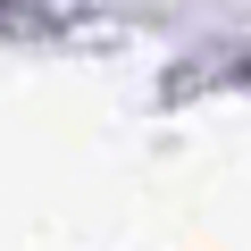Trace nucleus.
Segmentation results:
<instances>
[{
	"instance_id": "f257e3e1",
	"label": "nucleus",
	"mask_w": 251,
	"mask_h": 251,
	"mask_svg": "<svg viewBox=\"0 0 251 251\" xmlns=\"http://www.w3.org/2000/svg\"><path fill=\"white\" fill-rule=\"evenodd\" d=\"M243 75H251V59H243Z\"/></svg>"
}]
</instances>
